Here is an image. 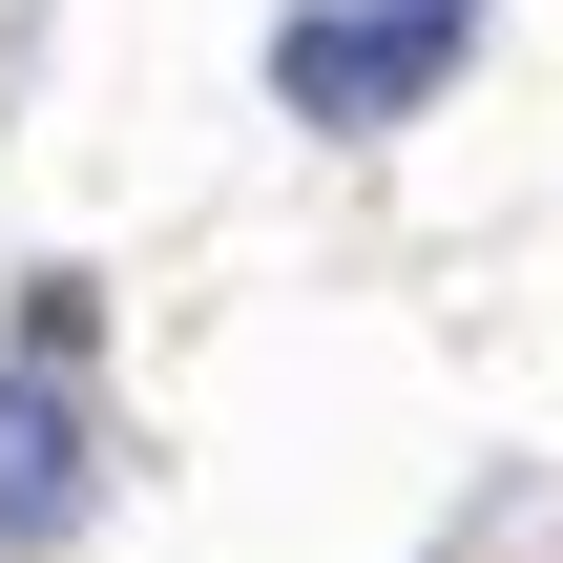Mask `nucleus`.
Here are the masks:
<instances>
[{
	"label": "nucleus",
	"mask_w": 563,
	"mask_h": 563,
	"mask_svg": "<svg viewBox=\"0 0 563 563\" xmlns=\"http://www.w3.org/2000/svg\"><path fill=\"white\" fill-rule=\"evenodd\" d=\"M460 42H481V0H313L272 42V104L292 125H418L460 84Z\"/></svg>",
	"instance_id": "f257e3e1"
},
{
	"label": "nucleus",
	"mask_w": 563,
	"mask_h": 563,
	"mask_svg": "<svg viewBox=\"0 0 563 563\" xmlns=\"http://www.w3.org/2000/svg\"><path fill=\"white\" fill-rule=\"evenodd\" d=\"M63 522H84V397L42 355H0V563H42Z\"/></svg>",
	"instance_id": "f03ea898"
}]
</instances>
